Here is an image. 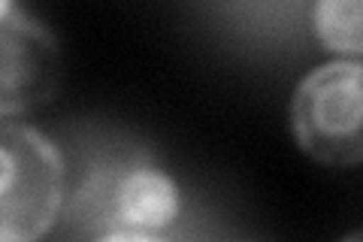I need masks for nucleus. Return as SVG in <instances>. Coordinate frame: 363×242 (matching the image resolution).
Listing matches in <instances>:
<instances>
[{"mask_svg":"<svg viewBox=\"0 0 363 242\" xmlns=\"http://www.w3.org/2000/svg\"><path fill=\"white\" fill-rule=\"evenodd\" d=\"M97 242H164V239H157L155 233H106Z\"/></svg>","mask_w":363,"mask_h":242,"instance_id":"nucleus-6","label":"nucleus"},{"mask_svg":"<svg viewBox=\"0 0 363 242\" xmlns=\"http://www.w3.org/2000/svg\"><path fill=\"white\" fill-rule=\"evenodd\" d=\"M0 242H37L55 224L64 200V160L49 136L6 121L0 136Z\"/></svg>","mask_w":363,"mask_h":242,"instance_id":"nucleus-3","label":"nucleus"},{"mask_svg":"<svg viewBox=\"0 0 363 242\" xmlns=\"http://www.w3.org/2000/svg\"><path fill=\"white\" fill-rule=\"evenodd\" d=\"M342 242H363V230H357V233H351V236H345Z\"/></svg>","mask_w":363,"mask_h":242,"instance_id":"nucleus-7","label":"nucleus"},{"mask_svg":"<svg viewBox=\"0 0 363 242\" xmlns=\"http://www.w3.org/2000/svg\"><path fill=\"white\" fill-rule=\"evenodd\" d=\"M61 79L58 43L43 21L13 4L0 6V112L6 119L52 100Z\"/></svg>","mask_w":363,"mask_h":242,"instance_id":"nucleus-4","label":"nucleus"},{"mask_svg":"<svg viewBox=\"0 0 363 242\" xmlns=\"http://www.w3.org/2000/svg\"><path fill=\"white\" fill-rule=\"evenodd\" d=\"M291 131L318 164H363V61L315 67L294 91Z\"/></svg>","mask_w":363,"mask_h":242,"instance_id":"nucleus-1","label":"nucleus"},{"mask_svg":"<svg viewBox=\"0 0 363 242\" xmlns=\"http://www.w3.org/2000/svg\"><path fill=\"white\" fill-rule=\"evenodd\" d=\"M312 28L330 52L363 55V0H324V4H315Z\"/></svg>","mask_w":363,"mask_h":242,"instance_id":"nucleus-5","label":"nucleus"},{"mask_svg":"<svg viewBox=\"0 0 363 242\" xmlns=\"http://www.w3.org/2000/svg\"><path fill=\"white\" fill-rule=\"evenodd\" d=\"M179 188L143 158H121L91 170L70 203V218L104 233H155L176 221Z\"/></svg>","mask_w":363,"mask_h":242,"instance_id":"nucleus-2","label":"nucleus"}]
</instances>
